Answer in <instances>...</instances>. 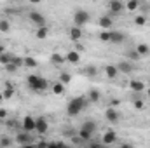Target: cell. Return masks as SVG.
<instances>
[{"label":"cell","mask_w":150,"mask_h":148,"mask_svg":"<svg viewBox=\"0 0 150 148\" xmlns=\"http://www.w3.org/2000/svg\"><path fill=\"white\" fill-rule=\"evenodd\" d=\"M9 30H11V25H9V21L2 19V21H0V32H2V33H7Z\"/></svg>","instance_id":"1f68e13d"},{"label":"cell","mask_w":150,"mask_h":148,"mask_svg":"<svg viewBox=\"0 0 150 148\" xmlns=\"http://www.w3.org/2000/svg\"><path fill=\"white\" fill-rule=\"evenodd\" d=\"M143 106H145V103H143L142 99H136V101H134V108H136V110H142Z\"/></svg>","instance_id":"8d00e7d4"},{"label":"cell","mask_w":150,"mask_h":148,"mask_svg":"<svg viewBox=\"0 0 150 148\" xmlns=\"http://www.w3.org/2000/svg\"><path fill=\"white\" fill-rule=\"evenodd\" d=\"M30 21L35 25V26H47V19H45V16L44 14H40L37 11H33V12H30Z\"/></svg>","instance_id":"52a82bcc"},{"label":"cell","mask_w":150,"mask_h":148,"mask_svg":"<svg viewBox=\"0 0 150 148\" xmlns=\"http://www.w3.org/2000/svg\"><path fill=\"white\" fill-rule=\"evenodd\" d=\"M100 40H101V42H110V32L103 30V32L100 33Z\"/></svg>","instance_id":"836d02e7"},{"label":"cell","mask_w":150,"mask_h":148,"mask_svg":"<svg viewBox=\"0 0 150 148\" xmlns=\"http://www.w3.org/2000/svg\"><path fill=\"white\" fill-rule=\"evenodd\" d=\"M52 92H54L56 96H61V94H65V84H63V82H58V84H54V85H52Z\"/></svg>","instance_id":"603a6c76"},{"label":"cell","mask_w":150,"mask_h":148,"mask_svg":"<svg viewBox=\"0 0 150 148\" xmlns=\"http://www.w3.org/2000/svg\"><path fill=\"white\" fill-rule=\"evenodd\" d=\"M26 84H28V87L33 91V92H42V91H45L47 89V80L44 78V77H40V75H28L26 77Z\"/></svg>","instance_id":"3957f363"},{"label":"cell","mask_w":150,"mask_h":148,"mask_svg":"<svg viewBox=\"0 0 150 148\" xmlns=\"http://www.w3.org/2000/svg\"><path fill=\"white\" fill-rule=\"evenodd\" d=\"M134 23H136L138 26H145V25H147V16H136V18H134Z\"/></svg>","instance_id":"d6a6232c"},{"label":"cell","mask_w":150,"mask_h":148,"mask_svg":"<svg viewBox=\"0 0 150 148\" xmlns=\"http://www.w3.org/2000/svg\"><path fill=\"white\" fill-rule=\"evenodd\" d=\"M65 58H67V61L72 63V65H77V63L80 61V54H79L77 51H68V54H67Z\"/></svg>","instance_id":"d6986e66"},{"label":"cell","mask_w":150,"mask_h":148,"mask_svg":"<svg viewBox=\"0 0 150 148\" xmlns=\"http://www.w3.org/2000/svg\"><path fill=\"white\" fill-rule=\"evenodd\" d=\"M108 9H110V12H112V14H120V12L126 9V5H124L120 0H110Z\"/></svg>","instance_id":"8fae6325"},{"label":"cell","mask_w":150,"mask_h":148,"mask_svg":"<svg viewBox=\"0 0 150 148\" xmlns=\"http://www.w3.org/2000/svg\"><path fill=\"white\" fill-rule=\"evenodd\" d=\"M21 127H23V131L35 132V118H33L32 115H26V117L21 120Z\"/></svg>","instance_id":"ba28073f"},{"label":"cell","mask_w":150,"mask_h":148,"mask_svg":"<svg viewBox=\"0 0 150 148\" xmlns=\"http://www.w3.org/2000/svg\"><path fill=\"white\" fill-rule=\"evenodd\" d=\"M65 61H67V58L61 56L59 52H54V54L51 56V65H52V66H61Z\"/></svg>","instance_id":"9a60e30c"},{"label":"cell","mask_w":150,"mask_h":148,"mask_svg":"<svg viewBox=\"0 0 150 148\" xmlns=\"http://www.w3.org/2000/svg\"><path fill=\"white\" fill-rule=\"evenodd\" d=\"M4 68H5V72H7V73H16V72L19 70L12 61H11V63H7V65H4Z\"/></svg>","instance_id":"f1b7e54d"},{"label":"cell","mask_w":150,"mask_h":148,"mask_svg":"<svg viewBox=\"0 0 150 148\" xmlns=\"http://www.w3.org/2000/svg\"><path fill=\"white\" fill-rule=\"evenodd\" d=\"M138 7H140V0H127V4H126V9L131 11V12L136 11Z\"/></svg>","instance_id":"4316f807"},{"label":"cell","mask_w":150,"mask_h":148,"mask_svg":"<svg viewBox=\"0 0 150 148\" xmlns=\"http://www.w3.org/2000/svg\"><path fill=\"white\" fill-rule=\"evenodd\" d=\"M0 145H2V147H11V145H12V140H9V138H2V140H0Z\"/></svg>","instance_id":"d590c367"},{"label":"cell","mask_w":150,"mask_h":148,"mask_svg":"<svg viewBox=\"0 0 150 148\" xmlns=\"http://www.w3.org/2000/svg\"><path fill=\"white\" fill-rule=\"evenodd\" d=\"M30 2H32V4H40L42 0H30Z\"/></svg>","instance_id":"60d3db41"},{"label":"cell","mask_w":150,"mask_h":148,"mask_svg":"<svg viewBox=\"0 0 150 148\" xmlns=\"http://www.w3.org/2000/svg\"><path fill=\"white\" fill-rule=\"evenodd\" d=\"M119 105H120V101H119V99H113L112 103H110V106H113V108H115V106H119Z\"/></svg>","instance_id":"74e56055"},{"label":"cell","mask_w":150,"mask_h":148,"mask_svg":"<svg viewBox=\"0 0 150 148\" xmlns=\"http://www.w3.org/2000/svg\"><path fill=\"white\" fill-rule=\"evenodd\" d=\"M4 52H5V47H4V45H2V44H0V56H2V54H4Z\"/></svg>","instance_id":"ab89813d"},{"label":"cell","mask_w":150,"mask_h":148,"mask_svg":"<svg viewBox=\"0 0 150 148\" xmlns=\"http://www.w3.org/2000/svg\"><path fill=\"white\" fill-rule=\"evenodd\" d=\"M101 143H103V145H113V143H117V132H115V131H107V132L103 134Z\"/></svg>","instance_id":"4fadbf2b"},{"label":"cell","mask_w":150,"mask_h":148,"mask_svg":"<svg viewBox=\"0 0 150 148\" xmlns=\"http://www.w3.org/2000/svg\"><path fill=\"white\" fill-rule=\"evenodd\" d=\"M12 63L19 68V66H23V58H18V56H12Z\"/></svg>","instance_id":"e575fe53"},{"label":"cell","mask_w":150,"mask_h":148,"mask_svg":"<svg viewBox=\"0 0 150 148\" xmlns=\"http://www.w3.org/2000/svg\"><path fill=\"white\" fill-rule=\"evenodd\" d=\"M82 73L86 75V77H89V78H94L96 73H98V70H96V66H94V65H89V66H86V68H84V72H82Z\"/></svg>","instance_id":"44dd1931"},{"label":"cell","mask_w":150,"mask_h":148,"mask_svg":"<svg viewBox=\"0 0 150 148\" xmlns=\"http://www.w3.org/2000/svg\"><path fill=\"white\" fill-rule=\"evenodd\" d=\"M2 94H4V99H9V98H12V96H14V89H12V85H11L9 82L5 84V89H4V92H2Z\"/></svg>","instance_id":"484cf974"},{"label":"cell","mask_w":150,"mask_h":148,"mask_svg":"<svg viewBox=\"0 0 150 148\" xmlns=\"http://www.w3.org/2000/svg\"><path fill=\"white\" fill-rule=\"evenodd\" d=\"M117 68H119V73H133V70H134V66H133V61H120L119 65H117Z\"/></svg>","instance_id":"30bf717a"},{"label":"cell","mask_w":150,"mask_h":148,"mask_svg":"<svg viewBox=\"0 0 150 148\" xmlns=\"http://www.w3.org/2000/svg\"><path fill=\"white\" fill-rule=\"evenodd\" d=\"M129 89H131V92H143V91H145V84H143L142 80L131 78V80H129Z\"/></svg>","instance_id":"7c38bea8"},{"label":"cell","mask_w":150,"mask_h":148,"mask_svg":"<svg viewBox=\"0 0 150 148\" xmlns=\"http://www.w3.org/2000/svg\"><path fill=\"white\" fill-rule=\"evenodd\" d=\"M12 56H14V54H11V52H7V51H5V52L0 56V63H2V65L11 63V61H12Z\"/></svg>","instance_id":"83f0119b"},{"label":"cell","mask_w":150,"mask_h":148,"mask_svg":"<svg viewBox=\"0 0 150 148\" xmlns=\"http://www.w3.org/2000/svg\"><path fill=\"white\" fill-rule=\"evenodd\" d=\"M80 37H82V30H80V26H75L74 25V28L70 30V38H72V40H79Z\"/></svg>","instance_id":"cb8c5ba5"},{"label":"cell","mask_w":150,"mask_h":148,"mask_svg":"<svg viewBox=\"0 0 150 148\" xmlns=\"http://www.w3.org/2000/svg\"><path fill=\"white\" fill-rule=\"evenodd\" d=\"M136 51H138V54L143 58V56H147V54L150 52V47L147 45V44H138V45H136Z\"/></svg>","instance_id":"d4e9b609"},{"label":"cell","mask_w":150,"mask_h":148,"mask_svg":"<svg viewBox=\"0 0 150 148\" xmlns=\"http://www.w3.org/2000/svg\"><path fill=\"white\" fill-rule=\"evenodd\" d=\"M2 99H4V94H0V101H2Z\"/></svg>","instance_id":"7bdbcfd3"},{"label":"cell","mask_w":150,"mask_h":148,"mask_svg":"<svg viewBox=\"0 0 150 148\" xmlns=\"http://www.w3.org/2000/svg\"><path fill=\"white\" fill-rule=\"evenodd\" d=\"M49 131V122H47V118L45 117H38V118H35V132L37 134H45Z\"/></svg>","instance_id":"8992f818"},{"label":"cell","mask_w":150,"mask_h":148,"mask_svg":"<svg viewBox=\"0 0 150 148\" xmlns=\"http://www.w3.org/2000/svg\"><path fill=\"white\" fill-rule=\"evenodd\" d=\"M59 82H63L65 85H67V84H70V82H72V75L67 73V72H63V73L59 75Z\"/></svg>","instance_id":"f546056e"},{"label":"cell","mask_w":150,"mask_h":148,"mask_svg":"<svg viewBox=\"0 0 150 148\" xmlns=\"http://www.w3.org/2000/svg\"><path fill=\"white\" fill-rule=\"evenodd\" d=\"M47 35H49V28H47V26H38L37 32H35V37H37L38 40H44Z\"/></svg>","instance_id":"ffe728a7"},{"label":"cell","mask_w":150,"mask_h":148,"mask_svg":"<svg viewBox=\"0 0 150 148\" xmlns=\"http://www.w3.org/2000/svg\"><path fill=\"white\" fill-rule=\"evenodd\" d=\"M105 75H107L110 80H115V78L119 77V68H117V65H107V66H105Z\"/></svg>","instance_id":"5bb4252c"},{"label":"cell","mask_w":150,"mask_h":148,"mask_svg":"<svg viewBox=\"0 0 150 148\" xmlns=\"http://www.w3.org/2000/svg\"><path fill=\"white\" fill-rule=\"evenodd\" d=\"M23 66H26V68H35V66H37V59L32 58V56H26V58H23Z\"/></svg>","instance_id":"7402d4cb"},{"label":"cell","mask_w":150,"mask_h":148,"mask_svg":"<svg viewBox=\"0 0 150 148\" xmlns=\"http://www.w3.org/2000/svg\"><path fill=\"white\" fill-rule=\"evenodd\" d=\"M5 117H7V111H5V110H0V120H2V118H5Z\"/></svg>","instance_id":"f35d334b"},{"label":"cell","mask_w":150,"mask_h":148,"mask_svg":"<svg viewBox=\"0 0 150 148\" xmlns=\"http://www.w3.org/2000/svg\"><path fill=\"white\" fill-rule=\"evenodd\" d=\"M16 143L21 145V147H30V145L35 143V140H33V136L28 131H23V132H18L16 134Z\"/></svg>","instance_id":"5b68a950"},{"label":"cell","mask_w":150,"mask_h":148,"mask_svg":"<svg viewBox=\"0 0 150 148\" xmlns=\"http://www.w3.org/2000/svg\"><path fill=\"white\" fill-rule=\"evenodd\" d=\"M105 118L110 122V124H117L119 120H120V113L117 111V108H113V106H110L108 110L105 111Z\"/></svg>","instance_id":"9c48e42d"},{"label":"cell","mask_w":150,"mask_h":148,"mask_svg":"<svg viewBox=\"0 0 150 148\" xmlns=\"http://www.w3.org/2000/svg\"><path fill=\"white\" fill-rule=\"evenodd\" d=\"M87 105H89L87 96H77V98H72V99L68 101V105H67V113H68L70 117H77L80 111L86 110Z\"/></svg>","instance_id":"6da1fadb"},{"label":"cell","mask_w":150,"mask_h":148,"mask_svg":"<svg viewBox=\"0 0 150 148\" xmlns=\"http://www.w3.org/2000/svg\"><path fill=\"white\" fill-rule=\"evenodd\" d=\"M147 96L150 98V89H147Z\"/></svg>","instance_id":"b9f144b4"},{"label":"cell","mask_w":150,"mask_h":148,"mask_svg":"<svg viewBox=\"0 0 150 148\" xmlns=\"http://www.w3.org/2000/svg\"><path fill=\"white\" fill-rule=\"evenodd\" d=\"M140 58H142V56L138 54V51H136V49H134V51H129V52H127V59H129V61H138Z\"/></svg>","instance_id":"4dcf8cb0"},{"label":"cell","mask_w":150,"mask_h":148,"mask_svg":"<svg viewBox=\"0 0 150 148\" xmlns=\"http://www.w3.org/2000/svg\"><path fill=\"white\" fill-rule=\"evenodd\" d=\"M126 40V35L122 32H110V42L113 44H122Z\"/></svg>","instance_id":"e0dca14e"},{"label":"cell","mask_w":150,"mask_h":148,"mask_svg":"<svg viewBox=\"0 0 150 148\" xmlns=\"http://www.w3.org/2000/svg\"><path fill=\"white\" fill-rule=\"evenodd\" d=\"M100 99H101V94H100L98 89H91V91L87 92V101H89V103H98Z\"/></svg>","instance_id":"2e32d148"},{"label":"cell","mask_w":150,"mask_h":148,"mask_svg":"<svg viewBox=\"0 0 150 148\" xmlns=\"http://www.w3.org/2000/svg\"><path fill=\"white\" fill-rule=\"evenodd\" d=\"M98 25H100L103 30H107V28H110V26L113 25V21H112L110 16H101V18L98 19Z\"/></svg>","instance_id":"ac0fdd59"},{"label":"cell","mask_w":150,"mask_h":148,"mask_svg":"<svg viewBox=\"0 0 150 148\" xmlns=\"http://www.w3.org/2000/svg\"><path fill=\"white\" fill-rule=\"evenodd\" d=\"M96 129H98V124H96V120H93V118H87L82 125H80V129L77 131V136L84 141V143H87L93 136H94V132H96Z\"/></svg>","instance_id":"7a4b0ae2"},{"label":"cell","mask_w":150,"mask_h":148,"mask_svg":"<svg viewBox=\"0 0 150 148\" xmlns=\"http://www.w3.org/2000/svg\"><path fill=\"white\" fill-rule=\"evenodd\" d=\"M91 21V14L86 9H77L74 12V25L75 26H84Z\"/></svg>","instance_id":"277c9868"}]
</instances>
